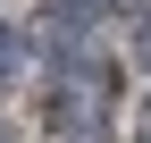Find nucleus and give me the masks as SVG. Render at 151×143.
Segmentation results:
<instances>
[{
  "instance_id": "nucleus-1",
  "label": "nucleus",
  "mask_w": 151,
  "mask_h": 143,
  "mask_svg": "<svg viewBox=\"0 0 151 143\" xmlns=\"http://www.w3.org/2000/svg\"><path fill=\"white\" fill-rule=\"evenodd\" d=\"M134 51H143V59H151V25H143V42H134Z\"/></svg>"
}]
</instances>
